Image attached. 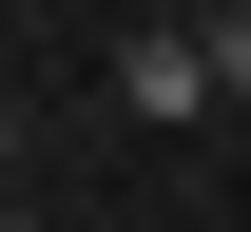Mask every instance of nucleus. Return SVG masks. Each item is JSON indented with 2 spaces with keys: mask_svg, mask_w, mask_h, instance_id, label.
Masks as SVG:
<instances>
[{
  "mask_svg": "<svg viewBox=\"0 0 251 232\" xmlns=\"http://www.w3.org/2000/svg\"><path fill=\"white\" fill-rule=\"evenodd\" d=\"M193 39H213V97L251 116V0H213V20H193Z\"/></svg>",
  "mask_w": 251,
  "mask_h": 232,
  "instance_id": "f03ea898",
  "label": "nucleus"
},
{
  "mask_svg": "<svg viewBox=\"0 0 251 232\" xmlns=\"http://www.w3.org/2000/svg\"><path fill=\"white\" fill-rule=\"evenodd\" d=\"M116 116H232V97H213V39H193V20L116 39Z\"/></svg>",
  "mask_w": 251,
  "mask_h": 232,
  "instance_id": "f257e3e1",
  "label": "nucleus"
},
{
  "mask_svg": "<svg viewBox=\"0 0 251 232\" xmlns=\"http://www.w3.org/2000/svg\"><path fill=\"white\" fill-rule=\"evenodd\" d=\"M0 174H20V97H0Z\"/></svg>",
  "mask_w": 251,
  "mask_h": 232,
  "instance_id": "7ed1b4c3",
  "label": "nucleus"
}]
</instances>
